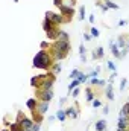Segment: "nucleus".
<instances>
[{"label":"nucleus","instance_id":"2","mask_svg":"<svg viewBox=\"0 0 129 131\" xmlns=\"http://www.w3.org/2000/svg\"><path fill=\"white\" fill-rule=\"evenodd\" d=\"M46 18H47L49 21H52L53 25H59V23H62V15H59V14L47 12V14H46Z\"/></svg>","mask_w":129,"mask_h":131},{"label":"nucleus","instance_id":"18","mask_svg":"<svg viewBox=\"0 0 129 131\" xmlns=\"http://www.w3.org/2000/svg\"><path fill=\"white\" fill-rule=\"evenodd\" d=\"M79 75H81L79 70H73V72L70 73V78H71V79H77V76H79Z\"/></svg>","mask_w":129,"mask_h":131},{"label":"nucleus","instance_id":"34","mask_svg":"<svg viewBox=\"0 0 129 131\" xmlns=\"http://www.w3.org/2000/svg\"><path fill=\"white\" fill-rule=\"evenodd\" d=\"M128 49H129V46H128Z\"/></svg>","mask_w":129,"mask_h":131},{"label":"nucleus","instance_id":"7","mask_svg":"<svg viewBox=\"0 0 129 131\" xmlns=\"http://www.w3.org/2000/svg\"><path fill=\"white\" fill-rule=\"evenodd\" d=\"M47 108H49V102H41V104L38 105L37 111H38V113H41V114H44V113L47 111Z\"/></svg>","mask_w":129,"mask_h":131},{"label":"nucleus","instance_id":"26","mask_svg":"<svg viewBox=\"0 0 129 131\" xmlns=\"http://www.w3.org/2000/svg\"><path fill=\"white\" fill-rule=\"evenodd\" d=\"M100 105H102V102H100V101H97V99L93 102V107H94V108H97V107H100Z\"/></svg>","mask_w":129,"mask_h":131},{"label":"nucleus","instance_id":"17","mask_svg":"<svg viewBox=\"0 0 129 131\" xmlns=\"http://www.w3.org/2000/svg\"><path fill=\"white\" fill-rule=\"evenodd\" d=\"M79 55H81V60L85 61V50H83V44L79 46Z\"/></svg>","mask_w":129,"mask_h":131},{"label":"nucleus","instance_id":"24","mask_svg":"<svg viewBox=\"0 0 129 131\" xmlns=\"http://www.w3.org/2000/svg\"><path fill=\"white\" fill-rule=\"evenodd\" d=\"M87 101H93V93H91V90H87Z\"/></svg>","mask_w":129,"mask_h":131},{"label":"nucleus","instance_id":"11","mask_svg":"<svg viewBox=\"0 0 129 131\" xmlns=\"http://www.w3.org/2000/svg\"><path fill=\"white\" fill-rule=\"evenodd\" d=\"M65 117H67V113H65V111L59 110V111L56 113V119H58V121H61V122H62V121H65Z\"/></svg>","mask_w":129,"mask_h":131},{"label":"nucleus","instance_id":"33","mask_svg":"<svg viewBox=\"0 0 129 131\" xmlns=\"http://www.w3.org/2000/svg\"><path fill=\"white\" fill-rule=\"evenodd\" d=\"M15 2H18V0H15Z\"/></svg>","mask_w":129,"mask_h":131},{"label":"nucleus","instance_id":"1","mask_svg":"<svg viewBox=\"0 0 129 131\" xmlns=\"http://www.w3.org/2000/svg\"><path fill=\"white\" fill-rule=\"evenodd\" d=\"M33 67H38V69H50L52 67V58H50L49 52L40 50L35 55V58H33Z\"/></svg>","mask_w":129,"mask_h":131},{"label":"nucleus","instance_id":"9","mask_svg":"<svg viewBox=\"0 0 129 131\" xmlns=\"http://www.w3.org/2000/svg\"><path fill=\"white\" fill-rule=\"evenodd\" d=\"M96 130L97 131H105L106 130V122L105 121H97L96 122Z\"/></svg>","mask_w":129,"mask_h":131},{"label":"nucleus","instance_id":"10","mask_svg":"<svg viewBox=\"0 0 129 131\" xmlns=\"http://www.w3.org/2000/svg\"><path fill=\"white\" fill-rule=\"evenodd\" d=\"M65 113H67V117H73V119L77 117V113H76L75 108H68V110H67Z\"/></svg>","mask_w":129,"mask_h":131},{"label":"nucleus","instance_id":"22","mask_svg":"<svg viewBox=\"0 0 129 131\" xmlns=\"http://www.w3.org/2000/svg\"><path fill=\"white\" fill-rule=\"evenodd\" d=\"M91 37H99V31L96 27H91Z\"/></svg>","mask_w":129,"mask_h":131},{"label":"nucleus","instance_id":"28","mask_svg":"<svg viewBox=\"0 0 129 131\" xmlns=\"http://www.w3.org/2000/svg\"><path fill=\"white\" fill-rule=\"evenodd\" d=\"M79 92H81V90H79V88H75V92H73V98H76V96H77V95H79Z\"/></svg>","mask_w":129,"mask_h":131},{"label":"nucleus","instance_id":"19","mask_svg":"<svg viewBox=\"0 0 129 131\" xmlns=\"http://www.w3.org/2000/svg\"><path fill=\"white\" fill-rule=\"evenodd\" d=\"M83 18H85V8L81 6V9H79V20H83Z\"/></svg>","mask_w":129,"mask_h":131},{"label":"nucleus","instance_id":"13","mask_svg":"<svg viewBox=\"0 0 129 131\" xmlns=\"http://www.w3.org/2000/svg\"><path fill=\"white\" fill-rule=\"evenodd\" d=\"M50 69H52V72L55 73V75H56V73H59V72H61V69H62V67H61V64L55 62V64H52V67H50Z\"/></svg>","mask_w":129,"mask_h":131},{"label":"nucleus","instance_id":"21","mask_svg":"<svg viewBox=\"0 0 129 131\" xmlns=\"http://www.w3.org/2000/svg\"><path fill=\"white\" fill-rule=\"evenodd\" d=\"M106 6L108 8H113V9H119V5H115L113 2H106Z\"/></svg>","mask_w":129,"mask_h":131},{"label":"nucleus","instance_id":"6","mask_svg":"<svg viewBox=\"0 0 129 131\" xmlns=\"http://www.w3.org/2000/svg\"><path fill=\"white\" fill-rule=\"evenodd\" d=\"M53 27H55V25L52 23V21H49L47 18L44 20V31H46L47 34H50V32H53V31H55Z\"/></svg>","mask_w":129,"mask_h":131},{"label":"nucleus","instance_id":"8","mask_svg":"<svg viewBox=\"0 0 129 131\" xmlns=\"http://www.w3.org/2000/svg\"><path fill=\"white\" fill-rule=\"evenodd\" d=\"M27 107H29L30 111H35L37 108H38V102L35 99H29V101H27Z\"/></svg>","mask_w":129,"mask_h":131},{"label":"nucleus","instance_id":"20","mask_svg":"<svg viewBox=\"0 0 129 131\" xmlns=\"http://www.w3.org/2000/svg\"><path fill=\"white\" fill-rule=\"evenodd\" d=\"M91 84H97V85H103V84H105V81H100V79H97V78H93V79H91Z\"/></svg>","mask_w":129,"mask_h":131},{"label":"nucleus","instance_id":"25","mask_svg":"<svg viewBox=\"0 0 129 131\" xmlns=\"http://www.w3.org/2000/svg\"><path fill=\"white\" fill-rule=\"evenodd\" d=\"M126 79H121V82H120V90H125V87H126Z\"/></svg>","mask_w":129,"mask_h":131},{"label":"nucleus","instance_id":"3","mask_svg":"<svg viewBox=\"0 0 129 131\" xmlns=\"http://www.w3.org/2000/svg\"><path fill=\"white\" fill-rule=\"evenodd\" d=\"M40 98H41V101H43V102H49L50 99L53 98V92H52L50 88H47V90H41Z\"/></svg>","mask_w":129,"mask_h":131},{"label":"nucleus","instance_id":"32","mask_svg":"<svg viewBox=\"0 0 129 131\" xmlns=\"http://www.w3.org/2000/svg\"><path fill=\"white\" fill-rule=\"evenodd\" d=\"M2 131H8V130H2Z\"/></svg>","mask_w":129,"mask_h":131},{"label":"nucleus","instance_id":"12","mask_svg":"<svg viewBox=\"0 0 129 131\" xmlns=\"http://www.w3.org/2000/svg\"><path fill=\"white\" fill-rule=\"evenodd\" d=\"M79 84H81V81H79V79H73V81L70 82V85H68V92H71L73 88H76Z\"/></svg>","mask_w":129,"mask_h":131},{"label":"nucleus","instance_id":"16","mask_svg":"<svg viewBox=\"0 0 129 131\" xmlns=\"http://www.w3.org/2000/svg\"><path fill=\"white\" fill-rule=\"evenodd\" d=\"M111 49H113L114 56H117V58H119V56H120V53H119V46H117V44H111Z\"/></svg>","mask_w":129,"mask_h":131},{"label":"nucleus","instance_id":"27","mask_svg":"<svg viewBox=\"0 0 129 131\" xmlns=\"http://www.w3.org/2000/svg\"><path fill=\"white\" fill-rule=\"evenodd\" d=\"M32 131H40V123L33 125V127H32Z\"/></svg>","mask_w":129,"mask_h":131},{"label":"nucleus","instance_id":"5","mask_svg":"<svg viewBox=\"0 0 129 131\" xmlns=\"http://www.w3.org/2000/svg\"><path fill=\"white\" fill-rule=\"evenodd\" d=\"M59 9H61V14L62 15H73V6H59Z\"/></svg>","mask_w":129,"mask_h":131},{"label":"nucleus","instance_id":"29","mask_svg":"<svg viewBox=\"0 0 129 131\" xmlns=\"http://www.w3.org/2000/svg\"><path fill=\"white\" fill-rule=\"evenodd\" d=\"M83 38H85V40H91L93 37H91V35H90V34H85V35H83Z\"/></svg>","mask_w":129,"mask_h":131},{"label":"nucleus","instance_id":"23","mask_svg":"<svg viewBox=\"0 0 129 131\" xmlns=\"http://www.w3.org/2000/svg\"><path fill=\"white\" fill-rule=\"evenodd\" d=\"M108 69H111L113 72H115V66H114L113 61H108Z\"/></svg>","mask_w":129,"mask_h":131},{"label":"nucleus","instance_id":"4","mask_svg":"<svg viewBox=\"0 0 129 131\" xmlns=\"http://www.w3.org/2000/svg\"><path fill=\"white\" fill-rule=\"evenodd\" d=\"M20 125H21L24 130H32L33 122H32V119H27V117H21V116H20Z\"/></svg>","mask_w":129,"mask_h":131},{"label":"nucleus","instance_id":"15","mask_svg":"<svg viewBox=\"0 0 129 131\" xmlns=\"http://www.w3.org/2000/svg\"><path fill=\"white\" fill-rule=\"evenodd\" d=\"M103 56V49L102 47H97L96 52H94V58H102Z\"/></svg>","mask_w":129,"mask_h":131},{"label":"nucleus","instance_id":"14","mask_svg":"<svg viewBox=\"0 0 129 131\" xmlns=\"http://www.w3.org/2000/svg\"><path fill=\"white\" fill-rule=\"evenodd\" d=\"M106 96H108L111 101H114V93H113V87H111V84H109V87L106 88Z\"/></svg>","mask_w":129,"mask_h":131},{"label":"nucleus","instance_id":"30","mask_svg":"<svg viewBox=\"0 0 129 131\" xmlns=\"http://www.w3.org/2000/svg\"><path fill=\"white\" fill-rule=\"evenodd\" d=\"M119 25H120V26H125V25H126V21H125V20H120V21H119Z\"/></svg>","mask_w":129,"mask_h":131},{"label":"nucleus","instance_id":"31","mask_svg":"<svg viewBox=\"0 0 129 131\" xmlns=\"http://www.w3.org/2000/svg\"><path fill=\"white\" fill-rule=\"evenodd\" d=\"M103 114H108V107H103Z\"/></svg>","mask_w":129,"mask_h":131}]
</instances>
